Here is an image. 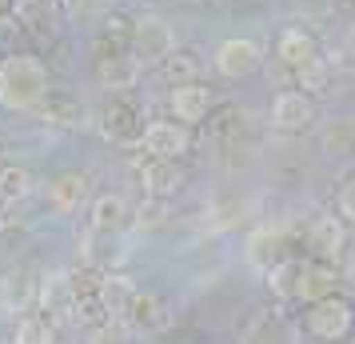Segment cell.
I'll return each instance as SVG.
<instances>
[{
	"mask_svg": "<svg viewBox=\"0 0 355 344\" xmlns=\"http://www.w3.org/2000/svg\"><path fill=\"white\" fill-rule=\"evenodd\" d=\"M49 92V68L36 56H8L0 65V104L8 113H33Z\"/></svg>",
	"mask_w": 355,
	"mask_h": 344,
	"instance_id": "1",
	"label": "cell"
},
{
	"mask_svg": "<svg viewBox=\"0 0 355 344\" xmlns=\"http://www.w3.org/2000/svg\"><path fill=\"white\" fill-rule=\"evenodd\" d=\"M304 325H307V332L315 336V341H343L347 332H352V325H355V312H352V304L343 300V296H320V300H311V309L304 312Z\"/></svg>",
	"mask_w": 355,
	"mask_h": 344,
	"instance_id": "2",
	"label": "cell"
},
{
	"mask_svg": "<svg viewBox=\"0 0 355 344\" xmlns=\"http://www.w3.org/2000/svg\"><path fill=\"white\" fill-rule=\"evenodd\" d=\"M128 49L140 65H160L168 52L176 49V33L164 17H140L128 28Z\"/></svg>",
	"mask_w": 355,
	"mask_h": 344,
	"instance_id": "3",
	"label": "cell"
},
{
	"mask_svg": "<svg viewBox=\"0 0 355 344\" xmlns=\"http://www.w3.org/2000/svg\"><path fill=\"white\" fill-rule=\"evenodd\" d=\"M259 65H263V49L248 36H232L216 49V72L227 81H243V76L259 72Z\"/></svg>",
	"mask_w": 355,
	"mask_h": 344,
	"instance_id": "4",
	"label": "cell"
},
{
	"mask_svg": "<svg viewBox=\"0 0 355 344\" xmlns=\"http://www.w3.org/2000/svg\"><path fill=\"white\" fill-rule=\"evenodd\" d=\"M192 145V136L184 124H172V120H152L144 132H140V148H144L152 161H176L184 156Z\"/></svg>",
	"mask_w": 355,
	"mask_h": 344,
	"instance_id": "5",
	"label": "cell"
},
{
	"mask_svg": "<svg viewBox=\"0 0 355 344\" xmlns=\"http://www.w3.org/2000/svg\"><path fill=\"white\" fill-rule=\"evenodd\" d=\"M168 104H172V116H176V120L200 124V120H208L216 97H211L208 84L188 81V84H172V97H168Z\"/></svg>",
	"mask_w": 355,
	"mask_h": 344,
	"instance_id": "6",
	"label": "cell"
},
{
	"mask_svg": "<svg viewBox=\"0 0 355 344\" xmlns=\"http://www.w3.org/2000/svg\"><path fill=\"white\" fill-rule=\"evenodd\" d=\"M311 120H315V104H311V97H304V92H279L272 104V124L279 132H304L311 129Z\"/></svg>",
	"mask_w": 355,
	"mask_h": 344,
	"instance_id": "7",
	"label": "cell"
},
{
	"mask_svg": "<svg viewBox=\"0 0 355 344\" xmlns=\"http://www.w3.org/2000/svg\"><path fill=\"white\" fill-rule=\"evenodd\" d=\"M307 248H311L315 261L336 264L339 252H343V224H339L336 216H315L307 224Z\"/></svg>",
	"mask_w": 355,
	"mask_h": 344,
	"instance_id": "8",
	"label": "cell"
},
{
	"mask_svg": "<svg viewBox=\"0 0 355 344\" xmlns=\"http://www.w3.org/2000/svg\"><path fill=\"white\" fill-rule=\"evenodd\" d=\"M336 284H339V277H336V268H331V264H323V261H307V264H300L295 296L311 304V300H320V296H331V293H336Z\"/></svg>",
	"mask_w": 355,
	"mask_h": 344,
	"instance_id": "9",
	"label": "cell"
},
{
	"mask_svg": "<svg viewBox=\"0 0 355 344\" xmlns=\"http://www.w3.org/2000/svg\"><path fill=\"white\" fill-rule=\"evenodd\" d=\"M275 56L288 68H295V72L307 65H315V36L304 33V28H284L279 33V44H275Z\"/></svg>",
	"mask_w": 355,
	"mask_h": 344,
	"instance_id": "10",
	"label": "cell"
},
{
	"mask_svg": "<svg viewBox=\"0 0 355 344\" xmlns=\"http://www.w3.org/2000/svg\"><path fill=\"white\" fill-rule=\"evenodd\" d=\"M40 296V280L33 272H8L0 280V309L4 312H24Z\"/></svg>",
	"mask_w": 355,
	"mask_h": 344,
	"instance_id": "11",
	"label": "cell"
},
{
	"mask_svg": "<svg viewBox=\"0 0 355 344\" xmlns=\"http://www.w3.org/2000/svg\"><path fill=\"white\" fill-rule=\"evenodd\" d=\"M100 132H104L108 140H116V145H136V136H140V116H136L132 104H112V108L104 113V120H100Z\"/></svg>",
	"mask_w": 355,
	"mask_h": 344,
	"instance_id": "12",
	"label": "cell"
},
{
	"mask_svg": "<svg viewBox=\"0 0 355 344\" xmlns=\"http://www.w3.org/2000/svg\"><path fill=\"white\" fill-rule=\"evenodd\" d=\"M49 197H52V204H56L60 213L80 208L84 197H88V181H84V172H60V177L49 184Z\"/></svg>",
	"mask_w": 355,
	"mask_h": 344,
	"instance_id": "13",
	"label": "cell"
},
{
	"mask_svg": "<svg viewBox=\"0 0 355 344\" xmlns=\"http://www.w3.org/2000/svg\"><path fill=\"white\" fill-rule=\"evenodd\" d=\"M248 261L256 264V268H272L275 261H284V240H279V229L252 232V240H248Z\"/></svg>",
	"mask_w": 355,
	"mask_h": 344,
	"instance_id": "14",
	"label": "cell"
},
{
	"mask_svg": "<svg viewBox=\"0 0 355 344\" xmlns=\"http://www.w3.org/2000/svg\"><path fill=\"white\" fill-rule=\"evenodd\" d=\"M140 72V60L136 56H104L100 60V81L104 88H128Z\"/></svg>",
	"mask_w": 355,
	"mask_h": 344,
	"instance_id": "15",
	"label": "cell"
},
{
	"mask_svg": "<svg viewBox=\"0 0 355 344\" xmlns=\"http://www.w3.org/2000/svg\"><path fill=\"white\" fill-rule=\"evenodd\" d=\"M160 76L168 84H188V81H200V65H196L192 52H180L172 49L168 56L160 60Z\"/></svg>",
	"mask_w": 355,
	"mask_h": 344,
	"instance_id": "16",
	"label": "cell"
},
{
	"mask_svg": "<svg viewBox=\"0 0 355 344\" xmlns=\"http://www.w3.org/2000/svg\"><path fill=\"white\" fill-rule=\"evenodd\" d=\"M12 344H56V325H52V316H44V312L24 316V320L17 325Z\"/></svg>",
	"mask_w": 355,
	"mask_h": 344,
	"instance_id": "17",
	"label": "cell"
},
{
	"mask_svg": "<svg viewBox=\"0 0 355 344\" xmlns=\"http://www.w3.org/2000/svg\"><path fill=\"white\" fill-rule=\"evenodd\" d=\"M124 216H128V208H124V200L116 197V193H108V197H100L96 204H92V224L104 232H112L124 224Z\"/></svg>",
	"mask_w": 355,
	"mask_h": 344,
	"instance_id": "18",
	"label": "cell"
},
{
	"mask_svg": "<svg viewBox=\"0 0 355 344\" xmlns=\"http://www.w3.org/2000/svg\"><path fill=\"white\" fill-rule=\"evenodd\" d=\"M33 193V177L24 168H0V204H17Z\"/></svg>",
	"mask_w": 355,
	"mask_h": 344,
	"instance_id": "19",
	"label": "cell"
},
{
	"mask_svg": "<svg viewBox=\"0 0 355 344\" xmlns=\"http://www.w3.org/2000/svg\"><path fill=\"white\" fill-rule=\"evenodd\" d=\"M140 177H144L148 193H156V197L176 193V184H180V172L176 168H168V161H152L148 168H140Z\"/></svg>",
	"mask_w": 355,
	"mask_h": 344,
	"instance_id": "20",
	"label": "cell"
},
{
	"mask_svg": "<svg viewBox=\"0 0 355 344\" xmlns=\"http://www.w3.org/2000/svg\"><path fill=\"white\" fill-rule=\"evenodd\" d=\"M268 277H272V293L284 296V300H295V280H300V264L295 261H275L268 268Z\"/></svg>",
	"mask_w": 355,
	"mask_h": 344,
	"instance_id": "21",
	"label": "cell"
},
{
	"mask_svg": "<svg viewBox=\"0 0 355 344\" xmlns=\"http://www.w3.org/2000/svg\"><path fill=\"white\" fill-rule=\"evenodd\" d=\"M323 148L327 152H352L355 148V120H331L323 129Z\"/></svg>",
	"mask_w": 355,
	"mask_h": 344,
	"instance_id": "22",
	"label": "cell"
},
{
	"mask_svg": "<svg viewBox=\"0 0 355 344\" xmlns=\"http://www.w3.org/2000/svg\"><path fill=\"white\" fill-rule=\"evenodd\" d=\"M88 344H120V336H116L112 328H92L88 332Z\"/></svg>",
	"mask_w": 355,
	"mask_h": 344,
	"instance_id": "23",
	"label": "cell"
},
{
	"mask_svg": "<svg viewBox=\"0 0 355 344\" xmlns=\"http://www.w3.org/2000/svg\"><path fill=\"white\" fill-rule=\"evenodd\" d=\"M339 204H343V216H352L355 220V181L343 188V197H339Z\"/></svg>",
	"mask_w": 355,
	"mask_h": 344,
	"instance_id": "24",
	"label": "cell"
},
{
	"mask_svg": "<svg viewBox=\"0 0 355 344\" xmlns=\"http://www.w3.org/2000/svg\"><path fill=\"white\" fill-rule=\"evenodd\" d=\"M4 4H8V0H0V8H4Z\"/></svg>",
	"mask_w": 355,
	"mask_h": 344,
	"instance_id": "25",
	"label": "cell"
},
{
	"mask_svg": "<svg viewBox=\"0 0 355 344\" xmlns=\"http://www.w3.org/2000/svg\"><path fill=\"white\" fill-rule=\"evenodd\" d=\"M0 344H8V341H0Z\"/></svg>",
	"mask_w": 355,
	"mask_h": 344,
	"instance_id": "26",
	"label": "cell"
}]
</instances>
